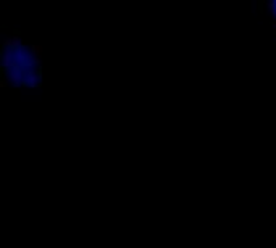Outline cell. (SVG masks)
<instances>
[{
	"label": "cell",
	"instance_id": "cell-7",
	"mask_svg": "<svg viewBox=\"0 0 276 248\" xmlns=\"http://www.w3.org/2000/svg\"><path fill=\"white\" fill-rule=\"evenodd\" d=\"M271 31H273V33L276 34V18H274L273 21H271Z\"/></svg>",
	"mask_w": 276,
	"mask_h": 248
},
{
	"label": "cell",
	"instance_id": "cell-8",
	"mask_svg": "<svg viewBox=\"0 0 276 248\" xmlns=\"http://www.w3.org/2000/svg\"><path fill=\"white\" fill-rule=\"evenodd\" d=\"M268 2H274L276 4V0H268Z\"/></svg>",
	"mask_w": 276,
	"mask_h": 248
},
{
	"label": "cell",
	"instance_id": "cell-3",
	"mask_svg": "<svg viewBox=\"0 0 276 248\" xmlns=\"http://www.w3.org/2000/svg\"><path fill=\"white\" fill-rule=\"evenodd\" d=\"M23 86L39 87L40 86V71L37 69H25V82Z\"/></svg>",
	"mask_w": 276,
	"mask_h": 248
},
{
	"label": "cell",
	"instance_id": "cell-2",
	"mask_svg": "<svg viewBox=\"0 0 276 248\" xmlns=\"http://www.w3.org/2000/svg\"><path fill=\"white\" fill-rule=\"evenodd\" d=\"M15 66V50L13 48H8V47H4L2 48V71L12 69Z\"/></svg>",
	"mask_w": 276,
	"mask_h": 248
},
{
	"label": "cell",
	"instance_id": "cell-1",
	"mask_svg": "<svg viewBox=\"0 0 276 248\" xmlns=\"http://www.w3.org/2000/svg\"><path fill=\"white\" fill-rule=\"evenodd\" d=\"M4 78H7L8 82L13 87H19V86H23V82H25V69L23 68H18V66H13L12 69L5 71Z\"/></svg>",
	"mask_w": 276,
	"mask_h": 248
},
{
	"label": "cell",
	"instance_id": "cell-4",
	"mask_svg": "<svg viewBox=\"0 0 276 248\" xmlns=\"http://www.w3.org/2000/svg\"><path fill=\"white\" fill-rule=\"evenodd\" d=\"M4 47L18 50V48H23L25 44H23V39L19 37V36H12V37H7V39L4 40Z\"/></svg>",
	"mask_w": 276,
	"mask_h": 248
},
{
	"label": "cell",
	"instance_id": "cell-6",
	"mask_svg": "<svg viewBox=\"0 0 276 248\" xmlns=\"http://www.w3.org/2000/svg\"><path fill=\"white\" fill-rule=\"evenodd\" d=\"M8 84H10V82H8V79H7V78H2V79H0V87H2V89H4V87H7Z\"/></svg>",
	"mask_w": 276,
	"mask_h": 248
},
{
	"label": "cell",
	"instance_id": "cell-5",
	"mask_svg": "<svg viewBox=\"0 0 276 248\" xmlns=\"http://www.w3.org/2000/svg\"><path fill=\"white\" fill-rule=\"evenodd\" d=\"M31 54H33L36 58H42V54H44V47L40 45V44H36L31 47Z\"/></svg>",
	"mask_w": 276,
	"mask_h": 248
}]
</instances>
